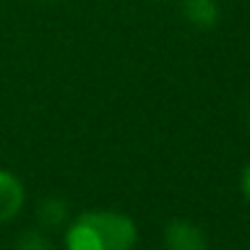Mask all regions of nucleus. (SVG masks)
<instances>
[{"label":"nucleus","mask_w":250,"mask_h":250,"mask_svg":"<svg viewBox=\"0 0 250 250\" xmlns=\"http://www.w3.org/2000/svg\"><path fill=\"white\" fill-rule=\"evenodd\" d=\"M240 187H243V194L250 199V165L245 167V172H243V179H240Z\"/></svg>","instance_id":"obj_7"},{"label":"nucleus","mask_w":250,"mask_h":250,"mask_svg":"<svg viewBox=\"0 0 250 250\" xmlns=\"http://www.w3.org/2000/svg\"><path fill=\"white\" fill-rule=\"evenodd\" d=\"M138 240L133 218L115 211L81 213L66 230L69 250H130Z\"/></svg>","instance_id":"obj_1"},{"label":"nucleus","mask_w":250,"mask_h":250,"mask_svg":"<svg viewBox=\"0 0 250 250\" xmlns=\"http://www.w3.org/2000/svg\"><path fill=\"white\" fill-rule=\"evenodd\" d=\"M165 245L167 250H206V238L191 221H172L165 230Z\"/></svg>","instance_id":"obj_2"},{"label":"nucleus","mask_w":250,"mask_h":250,"mask_svg":"<svg viewBox=\"0 0 250 250\" xmlns=\"http://www.w3.org/2000/svg\"><path fill=\"white\" fill-rule=\"evenodd\" d=\"M18 250H52V245H49V240H47L42 233H37V230H27V233L20 238Z\"/></svg>","instance_id":"obj_6"},{"label":"nucleus","mask_w":250,"mask_h":250,"mask_svg":"<svg viewBox=\"0 0 250 250\" xmlns=\"http://www.w3.org/2000/svg\"><path fill=\"white\" fill-rule=\"evenodd\" d=\"M64 218H66V204L64 201H59V199L44 201V206H42V221L47 226H59Z\"/></svg>","instance_id":"obj_5"},{"label":"nucleus","mask_w":250,"mask_h":250,"mask_svg":"<svg viewBox=\"0 0 250 250\" xmlns=\"http://www.w3.org/2000/svg\"><path fill=\"white\" fill-rule=\"evenodd\" d=\"M182 13L184 18L199 27V30H208L218 22V3L216 0H184V5H182Z\"/></svg>","instance_id":"obj_4"},{"label":"nucleus","mask_w":250,"mask_h":250,"mask_svg":"<svg viewBox=\"0 0 250 250\" xmlns=\"http://www.w3.org/2000/svg\"><path fill=\"white\" fill-rule=\"evenodd\" d=\"M248 123H250V113H248Z\"/></svg>","instance_id":"obj_8"},{"label":"nucleus","mask_w":250,"mask_h":250,"mask_svg":"<svg viewBox=\"0 0 250 250\" xmlns=\"http://www.w3.org/2000/svg\"><path fill=\"white\" fill-rule=\"evenodd\" d=\"M25 204V189H22V182L5 172V169H0V223H5L10 221Z\"/></svg>","instance_id":"obj_3"}]
</instances>
